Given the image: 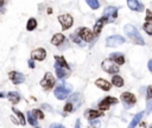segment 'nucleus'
<instances>
[{
	"mask_svg": "<svg viewBox=\"0 0 152 128\" xmlns=\"http://www.w3.org/2000/svg\"><path fill=\"white\" fill-rule=\"evenodd\" d=\"M71 87L69 84H63V85H58L56 88L55 90V96L58 99V100H64L68 94H69V91H70Z\"/></svg>",
	"mask_w": 152,
	"mask_h": 128,
	"instance_id": "f257e3e1",
	"label": "nucleus"
},
{
	"mask_svg": "<svg viewBox=\"0 0 152 128\" xmlns=\"http://www.w3.org/2000/svg\"><path fill=\"white\" fill-rule=\"evenodd\" d=\"M55 82H56V80H55V77L52 76L51 72H46L45 76H44V78L41 81V85L43 87V89L49 90V89H51V88L55 85Z\"/></svg>",
	"mask_w": 152,
	"mask_h": 128,
	"instance_id": "f03ea898",
	"label": "nucleus"
},
{
	"mask_svg": "<svg viewBox=\"0 0 152 128\" xmlns=\"http://www.w3.org/2000/svg\"><path fill=\"white\" fill-rule=\"evenodd\" d=\"M115 103H118V100L115 97L107 96L99 103V108H100V111H108L110 108V104H115Z\"/></svg>",
	"mask_w": 152,
	"mask_h": 128,
	"instance_id": "7ed1b4c3",
	"label": "nucleus"
},
{
	"mask_svg": "<svg viewBox=\"0 0 152 128\" xmlns=\"http://www.w3.org/2000/svg\"><path fill=\"white\" fill-rule=\"evenodd\" d=\"M101 66H102V69H103L106 72H108V74H117V72L119 71V65H117L115 63H113V62L109 61V59L105 61Z\"/></svg>",
	"mask_w": 152,
	"mask_h": 128,
	"instance_id": "20e7f679",
	"label": "nucleus"
},
{
	"mask_svg": "<svg viewBox=\"0 0 152 128\" xmlns=\"http://www.w3.org/2000/svg\"><path fill=\"white\" fill-rule=\"evenodd\" d=\"M77 34L81 37V39L86 41V42H91L93 41V37H94V33L88 27H82V29H79L77 30Z\"/></svg>",
	"mask_w": 152,
	"mask_h": 128,
	"instance_id": "39448f33",
	"label": "nucleus"
},
{
	"mask_svg": "<svg viewBox=\"0 0 152 128\" xmlns=\"http://www.w3.org/2000/svg\"><path fill=\"white\" fill-rule=\"evenodd\" d=\"M120 99H121V101L125 103V106L127 107H129V106H132V104H134L136 102H137V99H136V96L133 95L132 93H128V91H126V93H122L121 94V96H120Z\"/></svg>",
	"mask_w": 152,
	"mask_h": 128,
	"instance_id": "423d86ee",
	"label": "nucleus"
},
{
	"mask_svg": "<svg viewBox=\"0 0 152 128\" xmlns=\"http://www.w3.org/2000/svg\"><path fill=\"white\" fill-rule=\"evenodd\" d=\"M58 20H60V23H61L63 30L69 29V27L72 25V22H74L72 17H71L70 14H63V15H60V17H58Z\"/></svg>",
	"mask_w": 152,
	"mask_h": 128,
	"instance_id": "0eeeda50",
	"label": "nucleus"
},
{
	"mask_svg": "<svg viewBox=\"0 0 152 128\" xmlns=\"http://www.w3.org/2000/svg\"><path fill=\"white\" fill-rule=\"evenodd\" d=\"M31 57L34 59V61H43L45 57H46V51L44 49H37L34 50L32 53H31Z\"/></svg>",
	"mask_w": 152,
	"mask_h": 128,
	"instance_id": "6e6552de",
	"label": "nucleus"
},
{
	"mask_svg": "<svg viewBox=\"0 0 152 128\" xmlns=\"http://www.w3.org/2000/svg\"><path fill=\"white\" fill-rule=\"evenodd\" d=\"M10 78L14 84H19V83H23L24 82V76L20 74V72H17V71H12L10 72Z\"/></svg>",
	"mask_w": 152,
	"mask_h": 128,
	"instance_id": "1a4fd4ad",
	"label": "nucleus"
},
{
	"mask_svg": "<svg viewBox=\"0 0 152 128\" xmlns=\"http://www.w3.org/2000/svg\"><path fill=\"white\" fill-rule=\"evenodd\" d=\"M95 84H96L100 89L105 90V91H108V90H110V88H112V83H109L108 81H106V80H103V78H98L96 81H95Z\"/></svg>",
	"mask_w": 152,
	"mask_h": 128,
	"instance_id": "9d476101",
	"label": "nucleus"
},
{
	"mask_svg": "<svg viewBox=\"0 0 152 128\" xmlns=\"http://www.w3.org/2000/svg\"><path fill=\"white\" fill-rule=\"evenodd\" d=\"M103 115V113L101 112V111H87L86 113H84V118H87V119H89V120H94V119H96V118H100V116H102Z\"/></svg>",
	"mask_w": 152,
	"mask_h": 128,
	"instance_id": "9b49d317",
	"label": "nucleus"
},
{
	"mask_svg": "<svg viewBox=\"0 0 152 128\" xmlns=\"http://www.w3.org/2000/svg\"><path fill=\"white\" fill-rule=\"evenodd\" d=\"M63 42H64V36H63L62 33H56L53 37L51 38V43H52L53 45H56V46L61 45Z\"/></svg>",
	"mask_w": 152,
	"mask_h": 128,
	"instance_id": "f8f14e48",
	"label": "nucleus"
},
{
	"mask_svg": "<svg viewBox=\"0 0 152 128\" xmlns=\"http://www.w3.org/2000/svg\"><path fill=\"white\" fill-rule=\"evenodd\" d=\"M106 22H107V18H101V19L98 22V24L95 25V27H94V31H93V33H94L95 36L100 34V31H101L102 26L106 24Z\"/></svg>",
	"mask_w": 152,
	"mask_h": 128,
	"instance_id": "ddd939ff",
	"label": "nucleus"
},
{
	"mask_svg": "<svg viewBox=\"0 0 152 128\" xmlns=\"http://www.w3.org/2000/svg\"><path fill=\"white\" fill-rule=\"evenodd\" d=\"M110 61H112L113 63H115L117 65H121V64L125 63V58H124V56H121V55H118V53L112 55V56H110Z\"/></svg>",
	"mask_w": 152,
	"mask_h": 128,
	"instance_id": "4468645a",
	"label": "nucleus"
},
{
	"mask_svg": "<svg viewBox=\"0 0 152 128\" xmlns=\"http://www.w3.org/2000/svg\"><path fill=\"white\" fill-rule=\"evenodd\" d=\"M7 97L8 100L13 103V104H17L19 101H20V96L18 95V93H14V91H11V93L7 94Z\"/></svg>",
	"mask_w": 152,
	"mask_h": 128,
	"instance_id": "2eb2a0df",
	"label": "nucleus"
},
{
	"mask_svg": "<svg viewBox=\"0 0 152 128\" xmlns=\"http://www.w3.org/2000/svg\"><path fill=\"white\" fill-rule=\"evenodd\" d=\"M55 59L57 61V65H58V66L64 68V69H69V65H68V63L65 62V59H64L63 56H56Z\"/></svg>",
	"mask_w": 152,
	"mask_h": 128,
	"instance_id": "dca6fc26",
	"label": "nucleus"
},
{
	"mask_svg": "<svg viewBox=\"0 0 152 128\" xmlns=\"http://www.w3.org/2000/svg\"><path fill=\"white\" fill-rule=\"evenodd\" d=\"M143 115H144V113L143 112H140L138 115H136L134 118H133V120L131 121V123H129V126H128V128H134L138 123H139V121H140V119L143 118Z\"/></svg>",
	"mask_w": 152,
	"mask_h": 128,
	"instance_id": "f3484780",
	"label": "nucleus"
},
{
	"mask_svg": "<svg viewBox=\"0 0 152 128\" xmlns=\"http://www.w3.org/2000/svg\"><path fill=\"white\" fill-rule=\"evenodd\" d=\"M112 84H114L115 87H122L124 85V80H122V77H120V76H118V75H114L113 76V78H112Z\"/></svg>",
	"mask_w": 152,
	"mask_h": 128,
	"instance_id": "a211bd4d",
	"label": "nucleus"
},
{
	"mask_svg": "<svg viewBox=\"0 0 152 128\" xmlns=\"http://www.w3.org/2000/svg\"><path fill=\"white\" fill-rule=\"evenodd\" d=\"M12 111H13L14 114H17V116H18V119H19V123H20V125H25V123H26V119H25V116H24V114H23L22 112L17 111L15 108H12Z\"/></svg>",
	"mask_w": 152,
	"mask_h": 128,
	"instance_id": "6ab92c4d",
	"label": "nucleus"
},
{
	"mask_svg": "<svg viewBox=\"0 0 152 128\" xmlns=\"http://www.w3.org/2000/svg\"><path fill=\"white\" fill-rule=\"evenodd\" d=\"M56 68H57V70H56V71H57V76H58L60 78H63V77L68 76L69 72L65 71V70H68V69L64 70V68H61V66H58V65H56Z\"/></svg>",
	"mask_w": 152,
	"mask_h": 128,
	"instance_id": "aec40b11",
	"label": "nucleus"
},
{
	"mask_svg": "<svg viewBox=\"0 0 152 128\" xmlns=\"http://www.w3.org/2000/svg\"><path fill=\"white\" fill-rule=\"evenodd\" d=\"M36 26H37V20L36 19H33V18H31V19L29 20V23H27V30L29 31H31V30H33V29H36Z\"/></svg>",
	"mask_w": 152,
	"mask_h": 128,
	"instance_id": "412c9836",
	"label": "nucleus"
},
{
	"mask_svg": "<svg viewBox=\"0 0 152 128\" xmlns=\"http://www.w3.org/2000/svg\"><path fill=\"white\" fill-rule=\"evenodd\" d=\"M32 114L34 115L36 119H39V120H43L44 119V114L42 111H39V109H34V111L32 112Z\"/></svg>",
	"mask_w": 152,
	"mask_h": 128,
	"instance_id": "4be33fe9",
	"label": "nucleus"
},
{
	"mask_svg": "<svg viewBox=\"0 0 152 128\" xmlns=\"http://www.w3.org/2000/svg\"><path fill=\"white\" fill-rule=\"evenodd\" d=\"M27 118H29V122L31 126H37V120L34 119V116H32V113L29 112L27 113Z\"/></svg>",
	"mask_w": 152,
	"mask_h": 128,
	"instance_id": "5701e85b",
	"label": "nucleus"
},
{
	"mask_svg": "<svg viewBox=\"0 0 152 128\" xmlns=\"http://www.w3.org/2000/svg\"><path fill=\"white\" fill-rule=\"evenodd\" d=\"M74 111V104L71 103V102H68L65 106H64V112L65 113H70V112H72Z\"/></svg>",
	"mask_w": 152,
	"mask_h": 128,
	"instance_id": "b1692460",
	"label": "nucleus"
},
{
	"mask_svg": "<svg viewBox=\"0 0 152 128\" xmlns=\"http://www.w3.org/2000/svg\"><path fill=\"white\" fill-rule=\"evenodd\" d=\"M146 97L147 100H152V85H148L146 89Z\"/></svg>",
	"mask_w": 152,
	"mask_h": 128,
	"instance_id": "393cba45",
	"label": "nucleus"
},
{
	"mask_svg": "<svg viewBox=\"0 0 152 128\" xmlns=\"http://www.w3.org/2000/svg\"><path fill=\"white\" fill-rule=\"evenodd\" d=\"M144 29L147 31V33H148V34H151V36H152V23H146V24L144 25Z\"/></svg>",
	"mask_w": 152,
	"mask_h": 128,
	"instance_id": "a878e982",
	"label": "nucleus"
},
{
	"mask_svg": "<svg viewBox=\"0 0 152 128\" xmlns=\"http://www.w3.org/2000/svg\"><path fill=\"white\" fill-rule=\"evenodd\" d=\"M146 13H147V14H146V23H151V22H152V12L147 10Z\"/></svg>",
	"mask_w": 152,
	"mask_h": 128,
	"instance_id": "bb28decb",
	"label": "nucleus"
},
{
	"mask_svg": "<svg viewBox=\"0 0 152 128\" xmlns=\"http://www.w3.org/2000/svg\"><path fill=\"white\" fill-rule=\"evenodd\" d=\"M152 111V100H147V113Z\"/></svg>",
	"mask_w": 152,
	"mask_h": 128,
	"instance_id": "cd10ccee",
	"label": "nucleus"
},
{
	"mask_svg": "<svg viewBox=\"0 0 152 128\" xmlns=\"http://www.w3.org/2000/svg\"><path fill=\"white\" fill-rule=\"evenodd\" d=\"M51 127H53V128H65L64 126H61V125H53V126H51Z\"/></svg>",
	"mask_w": 152,
	"mask_h": 128,
	"instance_id": "c85d7f7f",
	"label": "nucleus"
},
{
	"mask_svg": "<svg viewBox=\"0 0 152 128\" xmlns=\"http://www.w3.org/2000/svg\"><path fill=\"white\" fill-rule=\"evenodd\" d=\"M11 120H12V121H13V122H14V123H17V125H18V123H19V121H18V120H17V119H14V118H13V116H12V119H11Z\"/></svg>",
	"mask_w": 152,
	"mask_h": 128,
	"instance_id": "c756f323",
	"label": "nucleus"
},
{
	"mask_svg": "<svg viewBox=\"0 0 152 128\" xmlns=\"http://www.w3.org/2000/svg\"><path fill=\"white\" fill-rule=\"evenodd\" d=\"M148 69L152 71V61H150V63H148Z\"/></svg>",
	"mask_w": 152,
	"mask_h": 128,
	"instance_id": "7c9ffc66",
	"label": "nucleus"
},
{
	"mask_svg": "<svg viewBox=\"0 0 152 128\" xmlns=\"http://www.w3.org/2000/svg\"><path fill=\"white\" fill-rule=\"evenodd\" d=\"M4 5V0H0V6H3Z\"/></svg>",
	"mask_w": 152,
	"mask_h": 128,
	"instance_id": "2f4dec72",
	"label": "nucleus"
},
{
	"mask_svg": "<svg viewBox=\"0 0 152 128\" xmlns=\"http://www.w3.org/2000/svg\"><path fill=\"white\" fill-rule=\"evenodd\" d=\"M79 125H80V122L77 121V122H76V128H79Z\"/></svg>",
	"mask_w": 152,
	"mask_h": 128,
	"instance_id": "473e14b6",
	"label": "nucleus"
},
{
	"mask_svg": "<svg viewBox=\"0 0 152 128\" xmlns=\"http://www.w3.org/2000/svg\"><path fill=\"white\" fill-rule=\"evenodd\" d=\"M0 97H3V94H1V93H0Z\"/></svg>",
	"mask_w": 152,
	"mask_h": 128,
	"instance_id": "72a5a7b5",
	"label": "nucleus"
},
{
	"mask_svg": "<svg viewBox=\"0 0 152 128\" xmlns=\"http://www.w3.org/2000/svg\"><path fill=\"white\" fill-rule=\"evenodd\" d=\"M151 128H152V127H151Z\"/></svg>",
	"mask_w": 152,
	"mask_h": 128,
	"instance_id": "f704fd0d",
	"label": "nucleus"
}]
</instances>
